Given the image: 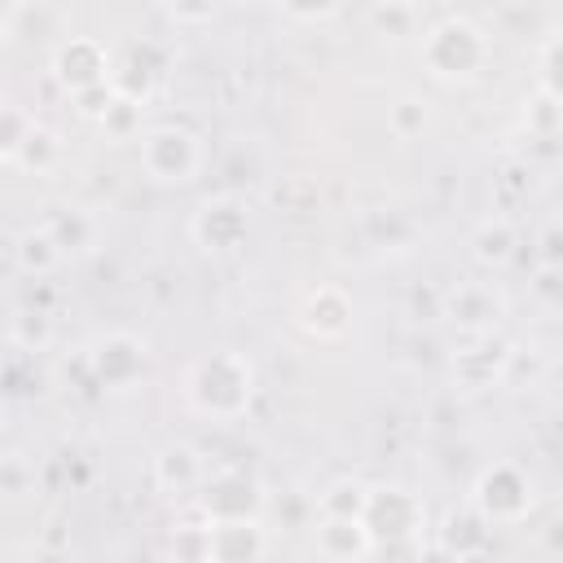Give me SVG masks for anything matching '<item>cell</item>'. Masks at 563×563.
<instances>
[{"label":"cell","instance_id":"obj_25","mask_svg":"<svg viewBox=\"0 0 563 563\" xmlns=\"http://www.w3.org/2000/svg\"><path fill=\"white\" fill-rule=\"evenodd\" d=\"M26 128H31V119H26L22 110L0 106V158H13V154H18V145H22Z\"/></svg>","mask_w":563,"mask_h":563},{"label":"cell","instance_id":"obj_19","mask_svg":"<svg viewBox=\"0 0 563 563\" xmlns=\"http://www.w3.org/2000/svg\"><path fill=\"white\" fill-rule=\"evenodd\" d=\"M97 123H101L114 141L141 136V97H128V92L114 88V97H110V106H106V114H101Z\"/></svg>","mask_w":563,"mask_h":563},{"label":"cell","instance_id":"obj_10","mask_svg":"<svg viewBox=\"0 0 563 563\" xmlns=\"http://www.w3.org/2000/svg\"><path fill=\"white\" fill-rule=\"evenodd\" d=\"M299 325H303V334L334 343L352 330V299L339 286H317V290H308V299L299 308Z\"/></svg>","mask_w":563,"mask_h":563},{"label":"cell","instance_id":"obj_28","mask_svg":"<svg viewBox=\"0 0 563 563\" xmlns=\"http://www.w3.org/2000/svg\"><path fill=\"white\" fill-rule=\"evenodd\" d=\"M554 57H559V35L550 31L545 44H541V75H537V92H550L559 97V75H554Z\"/></svg>","mask_w":563,"mask_h":563},{"label":"cell","instance_id":"obj_22","mask_svg":"<svg viewBox=\"0 0 563 563\" xmlns=\"http://www.w3.org/2000/svg\"><path fill=\"white\" fill-rule=\"evenodd\" d=\"M35 488V466L26 453H0V497H26Z\"/></svg>","mask_w":563,"mask_h":563},{"label":"cell","instance_id":"obj_21","mask_svg":"<svg viewBox=\"0 0 563 563\" xmlns=\"http://www.w3.org/2000/svg\"><path fill=\"white\" fill-rule=\"evenodd\" d=\"M13 343H18V352H44L48 343H53V321L44 317V312H18L13 317Z\"/></svg>","mask_w":563,"mask_h":563},{"label":"cell","instance_id":"obj_18","mask_svg":"<svg viewBox=\"0 0 563 563\" xmlns=\"http://www.w3.org/2000/svg\"><path fill=\"white\" fill-rule=\"evenodd\" d=\"M57 158H62V141H57V132L31 119V128H26V136H22V145H18V154H13V163L35 167V172H48Z\"/></svg>","mask_w":563,"mask_h":563},{"label":"cell","instance_id":"obj_2","mask_svg":"<svg viewBox=\"0 0 563 563\" xmlns=\"http://www.w3.org/2000/svg\"><path fill=\"white\" fill-rule=\"evenodd\" d=\"M488 57H493V44L471 18H440L422 35V66L444 84H466L484 75Z\"/></svg>","mask_w":563,"mask_h":563},{"label":"cell","instance_id":"obj_20","mask_svg":"<svg viewBox=\"0 0 563 563\" xmlns=\"http://www.w3.org/2000/svg\"><path fill=\"white\" fill-rule=\"evenodd\" d=\"M48 233L57 238V246H62L66 255H75V251H88V246L97 242V220H92V216H84V211L53 216V220H48Z\"/></svg>","mask_w":563,"mask_h":563},{"label":"cell","instance_id":"obj_23","mask_svg":"<svg viewBox=\"0 0 563 563\" xmlns=\"http://www.w3.org/2000/svg\"><path fill=\"white\" fill-rule=\"evenodd\" d=\"M365 484H334L317 497V510L321 515H361L365 510Z\"/></svg>","mask_w":563,"mask_h":563},{"label":"cell","instance_id":"obj_27","mask_svg":"<svg viewBox=\"0 0 563 563\" xmlns=\"http://www.w3.org/2000/svg\"><path fill=\"white\" fill-rule=\"evenodd\" d=\"M277 9H286L295 22H325L339 9V0H277Z\"/></svg>","mask_w":563,"mask_h":563},{"label":"cell","instance_id":"obj_30","mask_svg":"<svg viewBox=\"0 0 563 563\" xmlns=\"http://www.w3.org/2000/svg\"><path fill=\"white\" fill-rule=\"evenodd\" d=\"M374 4H413V0H374Z\"/></svg>","mask_w":563,"mask_h":563},{"label":"cell","instance_id":"obj_26","mask_svg":"<svg viewBox=\"0 0 563 563\" xmlns=\"http://www.w3.org/2000/svg\"><path fill=\"white\" fill-rule=\"evenodd\" d=\"M167 4V13L180 22V26H202V22H211V13H216V0H163Z\"/></svg>","mask_w":563,"mask_h":563},{"label":"cell","instance_id":"obj_31","mask_svg":"<svg viewBox=\"0 0 563 563\" xmlns=\"http://www.w3.org/2000/svg\"><path fill=\"white\" fill-rule=\"evenodd\" d=\"M0 422H4V400H0Z\"/></svg>","mask_w":563,"mask_h":563},{"label":"cell","instance_id":"obj_29","mask_svg":"<svg viewBox=\"0 0 563 563\" xmlns=\"http://www.w3.org/2000/svg\"><path fill=\"white\" fill-rule=\"evenodd\" d=\"M18 9H22V0H0V44L9 40V31L18 22Z\"/></svg>","mask_w":563,"mask_h":563},{"label":"cell","instance_id":"obj_3","mask_svg":"<svg viewBox=\"0 0 563 563\" xmlns=\"http://www.w3.org/2000/svg\"><path fill=\"white\" fill-rule=\"evenodd\" d=\"M136 141H141V167H145L150 180H158V185H189V180H198L202 158H207L198 132L176 128V123H158V128L141 132Z\"/></svg>","mask_w":563,"mask_h":563},{"label":"cell","instance_id":"obj_1","mask_svg":"<svg viewBox=\"0 0 563 563\" xmlns=\"http://www.w3.org/2000/svg\"><path fill=\"white\" fill-rule=\"evenodd\" d=\"M255 396V369L238 352H207L185 369V400L202 418H238Z\"/></svg>","mask_w":563,"mask_h":563},{"label":"cell","instance_id":"obj_11","mask_svg":"<svg viewBox=\"0 0 563 563\" xmlns=\"http://www.w3.org/2000/svg\"><path fill=\"white\" fill-rule=\"evenodd\" d=\"M207 541H211V559H224V563H242V559H260L268 550V537L260 528L255 515H242V519H211L207 523Z\"/></svg>","mask_w":563,"mask_h":563},{"label":"cell","instance_id":"obj_8","mask_svg":"<svg viewBox=\"0 0 563 563\" xmlns=\"http://www.w3.org/2000/svg\"><path fill=\"white\" fill-rule=\"evenodd\" d=\"M198 488H202L198 501H202L207 519H242V515H255L260 501H264L260 484L246 471H233V466H220V471L202 475Z\"/></svg>","mask_w":563,"mask_h":563},{"label":"cell","instance_id":"obj_14","mask_svg":"<svg viewBox=\"0 0 563 563\" xmlns=\"http://www.w3.org/2000/svg\"><path fill=\"white\" fill-rule=\"evenodd\" d=\"M449 317H453L466 334H475V330H493V321L501 317V299L493 295V286L471 282V286H457V290L449 295Z\"/></svg>","mask_w":563,"mask_h":563},{"label":"cell","instance_id":"obj_15","mask_svg":"<svg viewBox=\"0 0 563 563\" xmlns=\"http://www.w3.org/2000/svg\"><path fill=\"white\" fill-rule=\"evenodd\" d=\"M13 255H18V268H22V273H35V277L57 273L62 260H66V251L57 246V238L48 233V224L26 229V233L18 238V246H13Z\"/></svg>","mask_w":563,"mask_h":563},{"label":"cell","instance_id":"obj_6","mask_svg":"<svg viewBox=\"0 0 563 563\" xmlns=\"http://www.w3.org/2000/svg\"><path fill=\"white\" fill-rule=\"evenodd\" d=\"M53 79L70 97H79L88 88H101V84H114L106 44L92 40V35H70L66 44H57V53H53Z\"/></svg>","mask_w":563,"mask_h":563},{"label":"cell","instance_id":"obj_7","mask_svg":"<svg viewBox=\"0 0 563 563\" xmlns=\"http://www.w3.org/2000/svg\"><path fill=\"white\" fill-rule=\"evenodd\" d=\"M246 229H251V220H246L242 202H233V198H211V202H202V207L194 211V220H189V238H194L202 251H211V255L238 251V246L246 242Z\"/></svg>","mask_w":563,"mask_h":563},{"label":"cell","instance_id":"obj_12","mask_svg":"<svg viewBox=\"0 0 563 563\" xmlns=\"http://www.w3.org/2000/svg\"><path fill=\"white\" fill-rule=\"evenodd\" d=\"M466 343H471V347L453 352V383H457V387H471V391L493 387V383L501 378V369H506L510 352H506V356H497V361L488 356V352L497 347L493 330H475V334H466Z\"/></svg>","mask_w":563,"mask_h":563},{"label":"cell","instance_id":"obj_9","mask_svg":"<svg viewBox=\"0 0 563 563\" xmlns=\"http://www.w3.org/2000/svg\"><path fill=\"white\" fill-rule=\"evenodd\" d=\"M361 523H365L369 532L383 528V523H391V528H387L391 537H413V532L427 523V510H422V501H418L413 493H405V488H369V493H365Z\"/></svg>","mask_w":563,"mask_h":563},{"label":"cell","instance_id":"obj_17","mask_svg":"<svg viewBox=\"0 0 563 563\" xmlns=\"http://www.w3.org/2000/svg\"><path fill=\"white\" fill-rule=\"evenodd\" d=\"M154 471H158V484H163V488H198L202 475H207V466L198 462V453L185 449V444L158 453V466H154Z\"/></svg>","mask_w":563,"mask_h":563},{"label":"cell","instance_id":"obj_13","mask_svg":"<svg viewBox=\"0 0 563 563\" xmlns=\"http://www.w3.org/2000/svg\"><path fill=\"white\" fill-rule=\"evenodd\" d=\"M317 550L325 559H369L374 541H369V528L361 523V515H321Z\"/></svg>","mask_w":563,"mask_h":563},{"label":"cell","instance_id":"obj_16","mask_svg":"<svg viewBox=\"0 0 563 563\" xmlns=\"http://www.w3.org/2000/svg\"><path fill=\"white\" fill-rule=\"evenodd\" d=\"M515 224L506 220V216H493V220H484L479 229H475V260L484 264V268H501L510 255H515Z\"/></svg>","mask_w":563,"mask_h":563},{"label":"cell","instance_id":"obj_24","mask_svg":"<svg viewBox=\"0 0 563 563\" xmlns=\"http://www.w3.org/2000/svg\"><path fill=\"white\" fill-rule=\"evenodd\" d=\"M422 128H427V101H418V97H400V101L391 106V132H396L400 141H413Z\"/></svg>","mask_w":563,"mask_h":563},{"label":"cell","instance_id":"obj_5","mask_svg":"<svg viewBox=\"0 0 563 563\" xmlns=\"http://www.w3.org/2000/svg\"><path fill=\"white\" fill-rule=\"evenodd\" d=\"M471 510H475L484 523H519V519L532 510V479H528L519 466L497 462V466H488V471L475 479Z\"/></svg>","mask_w":563,"mask_h":563},{"label":"cell","instance_id":"obj_4","mask_svg":"<svg viewBox=\"0 0 563 563\" xmlns=\"http://www.w3.org/2000/svg\"><path fill=\"white\" fill-rule=\"evenodd\" d=\"M84 361H88V374H92L97 387L123 391L145 374L150 347H145V339H136L128 330H106L84 347Z\"/></svg>","mask_w":563,"mask_h":563}]
</instances>
